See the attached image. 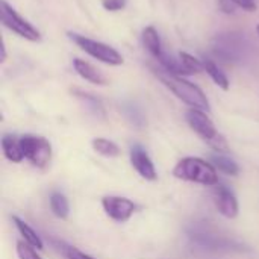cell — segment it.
<instances>
[{"instance_id":"obj_1","label":"cell","mask_w":259,"mask_h":259,"mask_svg":"<svg viewBox=\"0 0 259 259\" xmlns=\"http://www.w3.org/2000/svg\"><path fill=\"white\" fill-rule=\"evenodd\" d=\"M190 246L191 249L199 255H223L231 252H243L244 247L220 234H215L214 231L208 229L203 225H199L188 231Z\"/></svg>"},{"instance_id":"obj_2","label":"cell","mask_w":259,"mask_h":259,"mask_svg":"<svg viewBox=\"0 0 259 259\" xmlns=\"http://www.w3.org/2000/svg\"><path fill=\"white\" fill-rule=\"evenodd\" d=\"M156 76L179 100H182L190 108L202 109L206 112L211 111V105L206 94L196 83L187 80L184 76H176L165 70H156Z\"/></svg>"},{"instance_id":"obj_3","label":"cell","mask_w":259,"mask_h":259,"mask_svg":"<svg viewBox=\"0 0 259 259\" xmlns=\"http://www.w3.org/2000/svg\"><path fill=\"white\" fill-rule=\"evenodd\" d=\"M173 176L181 181L200 184L205 187H215L219 184L217 168L208 161L197 156L182 158L173 168Z\"/></svg>"},{"instance_id":"obj_4","label":"cell","mask_w":259,"mask_h":259,"mask_svg":"<svg viewBox=\"0 0 259 259\" xmlns=\"http://www.w3.org/2000/svg\"><path fill=\"white\" fill-rule=\"evenodd\" d=\"M187 123L190 124V127L209 146L212 147L217 153H226L229 152V146L226 138L217 131L214 121L209 118V115L206 114V111L202 109H188L185 114Z\"/></svg>"},{"instance_id":"obj_5","label":"cell","mask_w":259,"mask_h":259,"mask_svg":"<svg viewBox=\"0 0 259 259\" xmlns=\"http://www.w3.org/2000/svg\"><path fill=\"white\" fill-rule=\"evenodd\" d=\"M68 38L77 47H80L85 53H88L90 56H93L94 59H97L106 65L118 67L124 62L121 53L106 42H102V41H97V39H93V38H88L85 35L74 33V32H68Z\"/></svg>"},{"instance_id":"obj_6","label":"cell","mask_w":259,"mask_h":259,"mask_svg":"<svg viewBox=\"0 0 259 259\" xmlns=\"http://www.w3.org/2000/svg\"><path fill=\"white\" fill-rule=\"evenodd\" d=\"M212 50L217 58L225 62H240L247 52V39L243 33L226 32L214 38Z\"/></svg>"},{"instance_id":"obj_7","label":"cell","mask_w":259,"mask_h":259,"mask_svg":"<svg viewBox=\"0 0 259 259\" xmlns=\"http://www.w3.org/2000/svg\"><path fill=\"white\" fill-rule=\"evenodd\" d=\"M24 158L38 168H46L52 159V144L49 140L39 135L26 134L20 137Z\"/></svg>"},{"instance_id":"obj_8","label":"cell","mask_w":259,"mask_h":259,"mask_svg":"<svg viewBox=\"0 0 259 259\" xmlns=\"http://www.w3.org/2000/svg\"><path fill=\"white\" fill-rule=\"evenodd\" d=\"M2 23L6 29L14 32L20 38H24L30 42L41 41L39 30L24 17H21L6 0H2Z\"/></svg>"},{"instance_id":"obj_9","label":"cell","mask_w":259,"mask_h":259,"mask_svg":"<svg viewBox=\"0 0 259 259\" xmlns=\"http://www.w3.org/2000/svg\"><path fill=\"white\" fill-rule=\"evenodd\" d=\"M102 206L109 219H112L117 223H124L127 222L134 212L137 211V205L127 199V197H120V196H106L102 199Z\"/></svg>"},{"instance_id":"obj_10","label":"cell","mask_w":259,"mask_h":259,"mask_svg":"<svg viewBox=\"0 0 259 259\" xmlns=\"http://www.w3.org/2000/svg\"><path fill=\"white\" fill-rule=\"evenodd\" d=\"M212 197H214L215 208L219 209V212H220L223 217L232 220V219H235V217L238 215L240 206H238L237 196H235V193H234L228 185L217 184V185L214 187Z\"/></svg>"},{"instance_id":"obj_11","label":"cell","mask_w":259,"mask_h":259,"mask_svg":"<svg viewBox=\"0 0 259 259\" xmlns=\"http://www.w3.org/2000/svg\"><path fill=\"white\" fill-rule=\"evenodd\" d=\"M131 164L132 167L137 170V173L146 179V181H156L158 175H156V168L153 165V161L150 159L149 153L144 150L143 146L140 144H134L131 147Z\"/></svg>"},{"instance_id":"obj_12","label":"cell","mask_w":259,"mask_h":259,"mask_svg":"<svg viewBox=\"0 0 259 259\" xmlns=\"http://www.w3.org/2000/svg\"><path fill=\"white\" fill-rule=\"evenodd\" d=\"M73 68L74 71L87 82L93 83V85H99V87H103L108 83L106 77L100 73L99 68H96L91 62L85 61V59H80V58H74L73 59Z\"/></svg>"},{"instance_id":"obj_13","label":"cell","mask_w":259,"mask_h":259,"mask_svg":"<svg viewBox=\"0 0 259 259\" xmlns=\"http://www.w3.org/2000/svg\"><path fill=\"white\" fill-rule=\"evenodd\" d=\"M141 39H143V44L147 49V52L158 61L162 56V53H164L162 42H161V38H159L158 30L153 26L144 27L143 29V33H141Z\"/></svg>"},{"instance_id":"obj_14","label":"cell","mask_w":259,"mask_h":259,"mask_svg":"<svg viewBox=\"0 0 259 259\" xmlns=\"http://www.w3.org/2000/svg\"><path fill=\"white\" fill-rule=\"evenodd\" d=\"M2 149H3L5 158L8 161L14 162V164H20L24 159V153H23V149H21L20 138H17L14 135H3Z\"/></svg>"},{"instance_id":"obj_15","label":"cell","mask_w":259,"mask_h":259,"mask_svg":"<svg viewBox=\"0 0 259 259\" xmlns=\"http://www.w3.org/2000/svg\"><path fill=\"white\" fill-rule=\"evenodd\" d=\"M74 97H77L85 106L87 109L97 118H105L106 117V111H105V106L103 103L100 102V99H97L94 94L91 93H87V91H82V90H73L71 91Z\"/></svg>"},{"instance_id":"obj_16","label":"cell","mask_w":259,"mask_h":259,"mask_svg":"<svg viewBox=\"0 0 259 259\" xmlns=\"http://www.w3.org/2000/svg\"><path fill=\"white\" fill-rule=\"evenodd\" d=\"M202 62H203V71L208 73V76L212 79V82L219 88H222L223 91H228L229 87H231V82H229L226 73L212 59H209V58H202Z\"/></svg>"},{"instance_id":"obj_17","label":"cell","mask_w":259,"mask_h":259,"mask_svg":"<svg viewBox=\"0 0 259 259\" xmlns=\"http://www.w3.org/2000/svg\"><path fill=\"white\" fill-rule=\"evenodd\" d=\"M12 222H14L17 231L20 232V235L23 237V240H24L27 244H30L32 247H35V249H38V250H42V249H44V243H42L41 237H39V235H38L26 222H23V220L18 219L17 215L12 217Z\"/></svg>"},{"instance_id":"obj_18","label":"cell","mask_w":259,"mask_h":259,"mask_svg":"<svg viewBox=\"0 0 259 259\" xmlns=\"http://www.w3.org/2000/svg\"><path fill=\"white\" fill-rule=\"evenodd\" d=\"M91 146H93V149H94L99 155L106 156V158H115V156L120 155V147H118L114 141H111V140H108V138H102V137L94 138V140L91 141Z\"/></svg>"},{"instance_id":"obj_19","label":"cell","mask_w":259,"mask_h":259,"mask_svg":"<svg viewBox=\"0 0 259 259\" xmlns=\"http://www.w3.org/2000/svg\"><path fill=\"white\" fill-rule=\"evenodd\" d=\"M50 209H52V212L58 217V219H61V220H65L67 217H68V214H70V205H68V200H67V197L62 194V193H58V191H55L52 196H50Z\"/></svg>"},{"instance_id":"obj_20","label":"cell","mask_w":259,"mask_h":259,"mask_svg":"<svg viewBox=\"0 0 259 259\" xmlns=\"http://www.w3.org/2000/svg\"><path fill=\"white\" fill-rule=\"evenodd\" d=\"M211 161L214 162L212 165H214L219 171H222V173H225V175L237 176V175L240 173L238 164H237L234 159H231V158H228V156H225V155H220V153L212 155V156H211Z\"/></svg>"},{"instance_id":"obj_21","label":"cell","mask_w":259,"mask_h":259,"mask_svg":"<svg viewBox=\"0 0 259 259\" xmlns=\"http://www.w3.org/2000/svg\"><path fill=\"white\" fill-rule=\"evenodd\" d=\"M52 243H53V246L65 256L67 259H96L93 258L91 255H88V253H83L82 250H79L77 247H74V246H70V244H67V243H64V241H59V240H52Z\"/></svg>"},{"instance_id":"obj_22","label":"cell","mask_w":259,"mask_h":259,"mask_svg":"<svg viewBox=\"0 0 259 259\" xmlns=\"http://www.w3.org/2000/svg\"><path fill=\"white\" fill-rule=\"evenodd\" d=\"M179 59L184 65V68L187 70L188 74H196L203 71V62L202 59L194 58L193 55L187 53V52H179Z\"/></svg>"},{"instance_id":"obj_23","label":"cell","mask_w":259,"mask_h":259,"mask_svg":"<svg viewBox=\"0 0 259 259\" xmlns=\"http://www.w3.org/2000/svg\"><path fill=\"white\" fill-rule=\"evenodd\" d=\"M123 111H124V115L129 118V121L137 126V127H143L144 126V117L141 114V111L135 106V105H124L123 106Z\"/></svg>"},{"instance_id":"obj_24","label":"cell","mask_w":259,"mask_h":259,"mask_svg":"<svg viewBox=\"0 0 259 259\" xmlns=\"http://www.w3.org/2000/svg\"><path fill=\"white\" fill-rule=\"evenodd\" d=\"M15 252H17L18 259H42L36 253L35 247H32L30 244H27L26 241H17Z\"/></svg>"},{"instance_id":"obj_25","label":"cell","mask_w":259,"mask_h":259,"mask_svg":"<svg viewBox=\"0 0 259 259\" xmlns=\"http://www.w3.org/2000/svg\"><path fill=\"white\" fill-rule=\"evenodd\" d=\"M127 0H102V6L109 12H117L124 9Z\"/></svg>"},{"instance_id":"obj_26","label":"cell","mask_w":259,"mask_h":259,"mask_svg":"<svg viewBox=\"0 0 259 259\" xmlns=\"http://www.w3.org/2000/svg\"><path fill=\"white\" fill-rule=\"evenodd\" d=\"M235 3V6L247 11V12H255L256 11V3L255 0H232Z\"/></svg>"},{"instance_id":"obj_27","label":"cell","mask_w":259,"mask_h":259,"mask_svg":"<svg viewBox=\"0 0 259 259\" xmlns=\"http://www.w3.org/2000/svg\"><path fill=\"white\" fill-rule=\"evenodd\" d=\"M219 5L223 12L226 14H234L235 12V3L232 0H219Z\"/></svg>"},{"instance_id":"obj_28","label":"cell","mask_w":259,"mask_h":259,"mask_svg":"<svg viewBox=\"0 0 259 259\" xmlns=\"http://www.w3.org/2000/svg\"><path fill=\"white\" fill-rule=\"evenodd\" d=\"M6 61V46H5V42L2 44V62H5Z\"/></svg>"},{"instance_id":"obj_29","label":"cell","mask_w":259,"mask_h":259,"mask_svg":"<svg viewBox=\"0 0 259 259\" xmlns=\"http://www.w3.org/2000/svg\"><path fill=\"white\" fill-rule=\"evenodd\" d=\"M256 33H258V36H259V24L256 26Z\"/></svg>"}]
</instances>
